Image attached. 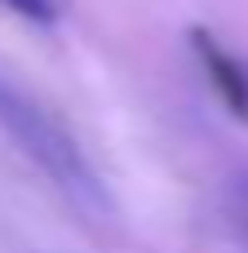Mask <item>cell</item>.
<instances>
[{"label":"cell","mask_w":248,"mask_h":253,"mask_svg":"<svg viewBox=\"0 0 248 253\" xmlns=\"http://www.w3.org/2000/svg\"><path fill=\"white\" fill-rule=\"evenodd\" d=\"M0 4H9L13 13H22L31 22H53L58 18V0H0Z\"/></svg>","instance_id":"3957f363"},{"label":"cell","mask_w":248,"mask_h":253,"mask_svg":"<svg viewBox=\"0 0 248 253\" xmlns=\"http://www.w3.org/2000/svg\"><path fill=\"white\" fill-rule=\"evenodd\" d=\"M191 49H195V58H200L209 84H213L217 98L226 102V111H231L235 120H248V67L213 36V31H204V27L191 31Z\"/></svg>","instance_id":"7a4b0ae2"},{"label":"cell","mask_w":248,"mask_h":253,"mask_svg":"<svg viewBox=\"0 0 248 253\" xmlns=\"http://www.w3.org/2000/svg\"><path fill=\"white\" fill-rule=\"evenodd\" d=\"M0 125H4V133L49 173V182H53L75 209H84L89 218H102V213H106V191H102L93 165L84 160L80 142H75L35 98H27V93H22L13 80H4V76H0Z\"/></svg>","instance_id":"6da1fadb"}]
</instances>
